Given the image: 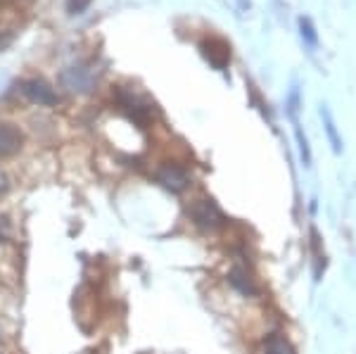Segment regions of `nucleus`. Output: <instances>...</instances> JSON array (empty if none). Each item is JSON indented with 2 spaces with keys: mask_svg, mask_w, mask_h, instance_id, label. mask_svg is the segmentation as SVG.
Masks as SVG:
<instances>
[{
  "mask_svg": "<svg viewBox=\"0 0 356 354\" xmlns=\"http://www.w3.org/2000/svg\"><path fill=\"white\" fill-rule=\"evenodd\" d=\"M188 216L193 219V224L202 231H219L226 226V216L219 209V204L209 198L193 200L191 207H188Z\"/></svg>",
  "mask_w": 356,
  "mask_h": 354,
  "instance_id": "nucleus-1",
  "label": "nucleus"
},
{
  "mask_svg": "<svg viewBox=\"0 0 356 354\" xmlns=\"http://www.w3.org/2000/svg\"><path fill=\"white\" fill-rule=\"evenodd\" d=\"M60 81L65 83V88H69L72 93H88V90L95 88V74L90 67L76 65L62 72Z\"/></svg>",
  "mask_w": 356,
  "mask_h": 354,
  "instance_id": "nucleus-2",
  "label": "nucleus"
},
{
  "mask_svg": "<svg viewBox=\"0 0 356 354\" xmlns=\"http://www.w3.org/2000/svg\"><path fill=\"white\" fill-rule=\"evenodd\" d=\"M154 179L171 193H183L191 186V176H188V171L183 169L181 164H164V167L157 169Z\"/></svg>",
  "mask_w": 356,
  "mask_h": 354,
  "instance_id": "nucleus-3",
  "label": "nucleus"
},
{
  "mask_svg": "<svg viewBox=\"0 0 356 354\" xmlns=\"http://www.w3.org/2000/svg\"><path fill=\"white\" fill-rule=\"evenodd\" d=\"M202 55L209 60L211 67H216V70H226V65L231 62V45H228L223 38H207V41H202Z\"/></svg>",
  "mask_w": 356,
  "mask_h": 354,
  "instance_id": "nucleus-4",
  "label": "nucleus"
},
{
  "mask_svg": "<svg viewBox=\"0 0 356 354\" xmlns=\"http://www.w3.org/2000/svg\"><path fill=\"white\" fill-rule=\"evenodd\" d=\"M22 93H24L31 102H36V105H41V107L57 105V93L43 81V79H29V81H24V83H22Z\"/></svg>",
  "mask_w": 356,
  "mask_h": 354,
  "instance_id": "nucleus-5",
  "label": "nucleus"
},
{
  "mask_svg": "<svg viewBox=\"0 0 356 354\" xmlns=\"http://www.w3.org/2000/svg\"><path fill=\"white\" fill-rule=\"evenodd\" d=\"M24 143V136L22 131L10 122H0V157H10L15 155L17 150Z\"/></svg>",
  "mask_w": 356,
  "mask_h": 354,
  "instance_id": "nucleus-6",
  "label": "nucleus"
},
{
  "mask_svg": "<svg viewBox=\"0 0 356 354\" xmlns=\"http://www.w3.org/2000/svg\"><path fill=\"white\" fill-rule=\"evenodd\" d=\"M228 281L235 290H240L243 295H257V285L252 281V276L247 273V269L243 266H233L231 273H228Z\"/></svg>",
  "mask_w": 356,
  "mask_h": 354,
  "instance_id": "nucleus-7",
  "label": "nucleus"
},
{
  "mask_svg": "<svg viewBox=\"0 0 356 354\" xmlns=\"http://www.w3.org/2000/svg\"><path fill=\"white\" fill-rule=\"evenodd\" d=\"M321 119H323V127H325V134L332 143V150L335 152H342V140L337 136V127H335V119H332V112L328 105H321Z\"/></svg>",
  "mask_w": 356,
  "mask_h": 354,
  "instance_id": "nucleus-8",
  "label": "nucleus"
},
{
  "mask_svg": "<svg viewBox=\"0 0 356 354\" xmlns=\"http://www.w3.org/2000/svg\"><path fill=\"white\" fill-rule=\"evenodd\" d=\"M264 354H295V350H292V345L283 335L271 333L264 340Z\"/></svg>",
  "mask_w": 356,
  "mask_h": 354,
  "instance_id": "nucleus-9",
  "label": "nucleus"
},
{
  "mask_svg": "<svg viewBox=\"0 0 356 354\" xmlns=\"http://www.w3.org/2000/svg\"><path fill=\"white\" fill-rule=\"evenodd\" d=\"M300 33H302L304 43H307L309 48H316V45H318V36H316V29H314L309 17H302L300 19Z\"/></svg>",
  "mask_w": 356,
  "mask_h": 354,
  "instance_id": "nucleus-10",
  "label": "nucleus"
},
{
  "mask_svg": "<svg viewBox=\"0 0 356 354\" xmlns=\"http://www.w3.org/2000/svg\"><path fill=\"white\" fill-rule=\"evenodd\" d=\"M297 140H300V152H302L304 167H312V147H309L307 136L302 134V129H300V127H297Z\"/></svg>",
  "mask_w": 356,
  "mask_h": 354,
  "instance_id": "nucleus-11",
  "label": "nucleus"
},
{
  "mask_svg": "<svg viewBox=\"0 0 356 354\" xmlns=\"http://www.w3.org/2000/svg\"><path fill=\"white\" fill-rule=\"evenodd\" d=\"M90 5V0H67V13L69 15H81Z\"/></svg>",
  "mask_w": 356,
  "mask_h": 354,
  "instance_id": "nucleus-12",
  "label": "nucleus"
},
{
  "mask_svg": "<svg viewBox=\"0 0 356 354\" xmlns=\"http://www.w3.org/2000/svg\"><path fill=\"white\" fill-rule=\"evenodd\" d=\"M8 188H10V181H8V176L0 171V195H5L8 193Z\"/></svg>",
  "mask_w": 356,
  "mask_h": 354,
  "instance_id": "nucleus-13",
  "label": "nucleus"
},
{
  "mask_svg": "<svg viewBox=\"0 0 356 354\" xmlns=\"http://www.w3.org/2000/svg\"><path fill=\"white\" fill-rule=\"evenodd\" d=\"M8 231H10L8 221H5V219H0V243H3L5 238H8Z\"/></svg>",
  "mask_w": 356,
  "mask_h": 354,
  "instance_id": "nucleus-14",
  "label": "nucleus"
}]
</instances>
